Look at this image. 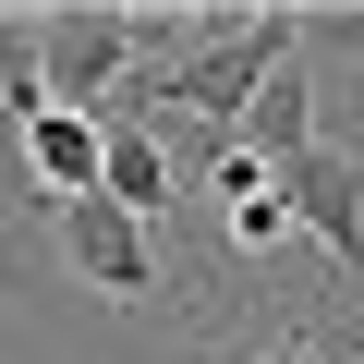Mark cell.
<instances>
[{
  "instance_id": "obj_1",
  "label": "cell",
  "mask_w": 364,
  "mask_h": 364,
  "mask_svg": "<svg viewBox=\"0 0 364 364\" xmlns=\"http://www.w3.org/2000/svg\"><path fill=\"white\" fill-rule=\"evenodd\" d=\"M134 61H146V13H49V25H37L49 109H109Z\"/></svg>"
},
{
  "instance_id": "obj_2",
  "label": "cell",
  "mask_w": 364,
  "mask_h": 364,
  "mask_svg": "<svg viewBox=\"0 0 364 364\" xmlns=\"http://www.w3.org/2000/svg\"><path fill=\"white\" fill-rule=\"evenodd\" d=\"M267 170H279L291 219H304V231L340 255V279L364 291V146H328V134H316V146H291V158H267Z\"/></svg>"
},
{
  "instance_id": "obj_3",
  "label": "cell",
  "mask_w": 364,
  "mask_h": 364,
  "mask_svg": "<svg viewBox=\"0 0 364 364\" xmlns=\"http://www.w3.org/2000/svg\"><path fill=\"white\" fill-rule=\"evenodd\" d=\"M61 267H73L85 291H109V304H158V243H146V219H122L109 195H73V207H61Z\"/></svg>"
},
{
  "instance_id": "obj_4",
  "label": "cell",
  "mask_w": 364,
  "mask_h": 364,
  "mask_svg": "<svg viewBox=\"0 0 364 364\" xmlns=\"http://www.w3.org/2000/svg\"><path fill=\"white\" fill-rule=\"evenodd\" d=\"M97 195H109L122 219H146V231H158V219H182V195H195V182L170 170V146H158L146 122H109V170H97Z\"/></svg>"
},
{
  "instance_id": "obj_5",
  "label": "cell",
  "mask_w": 364,
  "mask_h": 364,
  "mask_svg": "<svg viewBox=\"0 0 364 364\" xmlns=\"http://www.w3.org/2000/svg\"><path fill=\"white\" fill-rule=\"evenodd\" d=\"M25 170L49 182V207L97 195V170H109V122H97V109H37V122H25Z\"/></svg>"
},
{
  "instance_id": "obj_6",
  "label": "cell",
  "mask_w": 364,
  "mask_h": 364,
  "mask_svg": "<svg viewBox=\"0 0 364 364\" xmlns=\"http://www.w3.org/2000/svg\"><path fill=\"white\" fill-rule=\"evenodd\" d=\"M243 146H255V158H291V146H316V73H304V61H279V73L255 85V109H243Z\"/></svg>"
},
{
  "instance_id": "obj_7",
  "label": "cell",
  "mask_w": 364,
  "mask_h": 364,
  "mask_svg": "<svg viewBox=\"0 0 364 364\" xmlns=\"http://www.w3.org/2000/svg\"><path fill=\"white\" fill-rule=\"evenodd\" d=\"M37 109H49V73H37V25H25V13H0V122L25 134Z\"/></svg>"
},
{
  "instance_id": "obj_8",
  "label": "cell",
  "mask_w": 364,
  "mask_h": 364,
  "mask_svg": "<svg viewBox=\"0 0 364 364\" xmlns=\"http://www.w3.org/2000/svg\"><path fill=\"white\" fill-rule=\"evenodd\" d=\"M207 364H328V352H316V340H219Z\"/></svg>"
}]
</instances>
